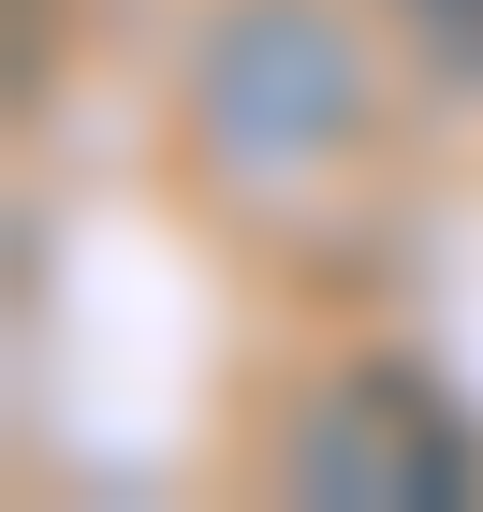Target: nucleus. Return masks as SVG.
I'll use <instances>...</instances> for the list:
<instances>
[{
    "instance_id": "f257e3e1",
    "label": "nucleus",
    "mask_w": 483,
    "mask_h": 512,
    "mask_svg": "<svg viewBox=\"0 0 483 512\" xmlns=\"http://www.w3.org/2000/svg\"><path fill=\"white\" fill-rule=\"evenodd\" d=\"M293 498H322V512H469L483 439L425 366H337L293 410Z\"/></svg>"
},
{
    "instance_id": "f03ea898",
    "label": "nucleus",
    "mask_w": 483,
    "mask_h": 512,
    "mask_svg": "<svg viewBox=\"0 0 483 512\" xmlns=\"http://www.w3.org/2000/svg\"><path fill=\"white\" fill-rule=\"evenodd\" d=\"M352 44H337V15H308V0H249L235 30L205 44V147L235 161V176H279V161H322L337 132H352Z\"/></svg>"
},
{
    "instance_id": "7ed1b4c3",
    "label": "nucleus",
    "mask_w": 483,
    "mask_h": 512,
    "mask_svg": "<svg viewBox=\"0 0 483 512\" xmlns=\"http://www.w3.org/2000/svg\"><path fill=\"white\" fill-rule=\"evenodd\" d=\"M396 15H410V59H425V74L483 88V0H396Z\"/></svg>"
}]
</instances>
